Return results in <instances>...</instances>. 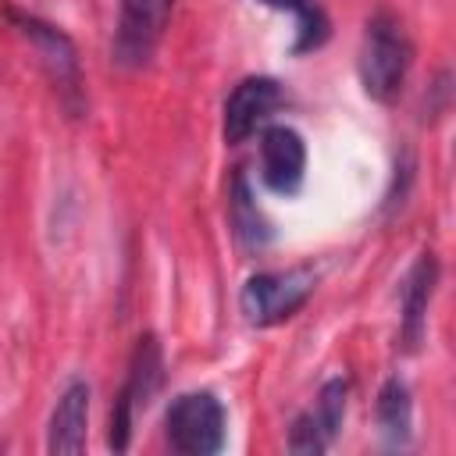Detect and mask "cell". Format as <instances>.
<instances>
[{
  "instance_id": "7c38bea8",
  "label": "cell",
  "mask_w": 456,
  "mask_h": 456,
  "mask_svg": "<svg viewBox=\"0 0 456 456\" xmlns=\"http://www.w3.org/2000/svg\"><path fill=\"white\" fill-rule=\"evenodd\" d=\"M232 221H235L239 239H246V242H253V246L267 235V224H264L260 210L249 203V185H246L242 175H235V185H232Z\"/></svg>"
},
{
  "instance_id": "6da1fadb",
  "label": "cell",
  "mask_w": 456,
  "mask_h": 456,
  "mask_svg": "<svg viewBox=\"0 0 456 456\" xmlns=\"http://www.w3.org/2000/svg\"><path fill=\"white\" fill-rule=\"evenodd\" d=\"M413 64V43L403 28V21L388 11L370 14L363 46H360V82L363 93L378 103H388L399 96L406 71Z\"/></svg>"
},
{
  "instance_id": "3957f363",
  "label": "cell",
  "mask_w": 456,
  "mask_h": 456,
  "mask_svg": "<svg viewBox=\"0 0 456 456\" xmlns=\"http://www.w3.org/2000/svg\"><path fill=\"white\" fill-rule=\"evenodd\" d=\"M164 385V353H160V342L157 335H139L135 346H132V356H128V378L118 392V403L110 410V428H107V442L114 452L128 449V438H132V424H135V413L146 410L153 403V395L160 392Z\"/></svg>"
},
{
  "instance_id": "ba28073f",
  "label": "cell",
  "mask_w": 456,
  "mask_h": 456,
  "mask_svg": "<svg viewBox=\"0 0 456 456\" xmlns=\"http://www.w3.org/2000/svg\"><path fill=\"white\" fill-rule=\"evenodd\" d=\"M306 175V142L289 125H271L260 132V178L271 192L289 196L303 185Z\"/></svg>"
},
{
  "instance_id": "5bb4252c",
  "label": "cell",
  "mask_w": 456,
  "mask_h": 456,
  "mask_svg": "<svg viewBox=\"0 0 456 456\" xmlns=\"http://www.w3.org/2000/svg\"><path fill=\"white\" fill-rule=\"evenodd\" d=\"M328 445H331V438L324 435V428L317 424L314 413H299V417L292 420V428H289V449H292V452L317 456V452H324Z\"/></svg>"
},
{
  "instance_id": "30bf717a",
  "label": "cell",
  "mask_w": 456,
  "mask_h": 456,
  "mask_svg": "<svg viewBox=\"0 0 456 456\" xmlns=\"http://www.w3.org/2000/svg\"><path fill=\"white\" fill-rule=\"evenodd\" d=\"M435 281H438V260H435V253H420L403 281V346L406 349H417L424 338Z\"/></svg>"
},
{
  "instance_id": "9a60e30c",
  "label": "cell",
  "mask_w": 456,
  "mask_h": 456,
  "mask_svg": "<svg viewBox=\"0 0 456 456\" xmlns=\"http://www.w3.org/2000/svg\"><path fill=\"white\" fill-rule=\"evenodd\" d=\"M260 4L278 7V11H303V7H310V0H260Z\"/></svg>"
},
{
  "instance_id": "7a4b0ae2",
  "label": "cell",
  "mask_w": 456,
  "mask_h": 456,
  "mask_svg": "<svg viewBox=\"0 0 456 456\" xmlns=\"http://www.w3.org/2000/svg\"><path fill=\"white\" fill-rule=\"evenodd\" d=\"M4 18L11 21V28L32 46L39 68L46 71L50 86L57 89L61 103L71 110V114H82V100H86V89H82V64H78V50L75 43L50 21L36 18V14H25V11H14L7 7Z\"/></svg>"
},
{
  "instance_id": "4fadbf2b",
  "label": "cell",
  "mask_w": 456,
  "mask_h": 456,
  "mask_svg": "<svg viewBox=\"0 0 456 456\" xmlns=\"http://www.w3.org/2000/svg\"><path fill=\"white\" fill-rule=\"evenodd\" d=\"M346 395H349V385L342 378H331L324 388H321V399H317V410H310L317 417V424L324 428L328 438L338 435L342 420H346Z\"/></svg>"
},
{
  "instance_id": "8992f818",
  "label": "cell",
  "mask_w": 456,
  "mask_h": 456,
  "mask_svg": "<svg viewBox=\"0 0 456 456\" xmlns=\"http://www.w3.org/2000/svg\"><path fill=\"white\" fill-rule=\"evenodd\" d=\"M175 0H118V32H114V61L139 68L153 57Z\"/></svg>"
},
{
  "instance_id": "9c48e42d",
  "label": "cell",
  "mask_w": 456,
  "mask_h": 456,
  "mask_svg": "<svg viewBox=\"0 0 456 456\" xmlns=\"http://www.w3.org/2000/svg\"><path fill=\"white\" fill-rule=\"evenodd\" d=\"M86 431H89V385L75 378L64 385V392L57 395V406L50 413L46 449L50 452H82Z\"/></svg>"
},
{
  "instance_id": "277c9868",
  "label": "cell",
  "mask_w": 456,
  "mask_h": 456,
  "mask_svg": "<svg viewBox=\"0 0 456 456\" xmlns=\"http://www.w3.org/2000/svg\"><path fill=\"white\" fill-rule=\"evenodd\" d=\"M167 442L182 456H214L224 449L228 413L214 392H185L167 406Z\"/></svg>"
},
{
  "instance_id": "52a82bcc",
  "label": "cell",
  "mask_w": 456,
  "mask_h": 456,
  "mask_svg": "<svg viewBox=\"0 0 456 456\" xmlns=\"http://www.w3.org/2000/svg\"><path fill=\"white\" fill-rule=\"evenodd\" d=\"M285 93L274 78L267 75H249L242 78L228 100H224V142H246L278 107H281Z\"/></svg>"
},
{
  "instance_id": "5b68a950",
  "label": "cell",
  "mask_w": 456,
  "mask_h": 456,
  "mask_svg": "<svg viewBox=\"0 0 456 456\" xmlns=\"http://www.w3.org/2000/svg\"><path fill=\"white\" fill-rule=\"evenodd\" d=\"M314 281L317 278H314L310 267L260 271L242 285L239 306H242L249 324L271 328V324H281V321H289L292 314H299L306 306V299L314 296Z\"/></svg>"
},
{
  "instance_id": "8fae6325",
  "label": "cell",
  "mask_w": 456,
  "mask_h": 456,
  "mask_svg": "<svg viewBox=\"0 0 456 456\" xmlns=\"http://www.w3.org/2000/svg\"><path fill=\"white\" fill-rule=\"evenodd\" d=\"M378 424L388 445H406L413 431V403L403 378H388L378 392Z\"/></svg>"
}]
</instances>
